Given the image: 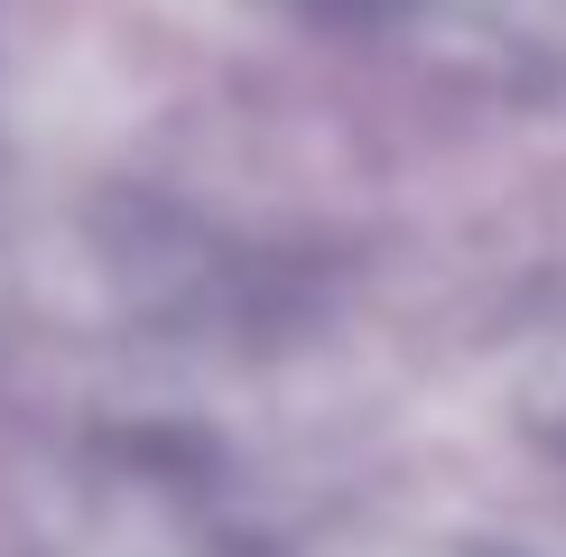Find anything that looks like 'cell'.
I'll return each mask as SVG.
<instances>
[{
    "instance_id": "cell-1",
    "label": "cell",
    "mask_w": 566,
    "mask_h": 557,
    "mask_svg": "<svg viewBox=\"0 0 566 557\" xmlns=\"http://www.w3.org/2000/svg\"><path fill=\"white\" fill-rule=\"evenodd\" d=\"M270 19H289V29H316V38H455V29H492V19H511L521 0H261Z\"/></svg>"
}]
</instances>
